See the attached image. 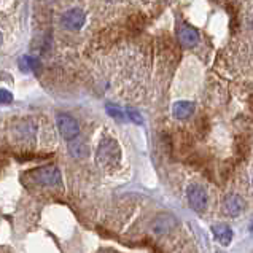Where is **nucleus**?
<instances>
[{
    "instance_id": "6e6552de",
    "label": "nucleus",
    "mask_w": 253,
    "mask_h": 253,
    "mask_svg": "<svg viewBox=\"0 0 253 253\" xmlns=\"http://www.w3.org/2000/svg\"><path fill=\"white\" fill-rule=\"evenodd\" d=\"M223 209L229 216H237L241 215L245 211V202L244 199L236 193H231L225 198V202H223Z\"/></svg>"
},
{
    "instance_id": "7ed1b4c3",
    "label": "nucleus",
    "mask_w": 253,
    "mask_h": 253,
    "mask_svg": "<svg viewBox=\"0 0 253 253\" xmlns=\"http://www.w3.org/2000/svg\"><path fill=\"white\" fill-rule=\"evenodd\" d=\"M186 199H188V204L193 209L194 212H204L207 209L209 204V194L206 191L204 186L201 185H190L186 190Z\"/></svg>"
},
{
    "instance_id": "f03ea898",
    "label": "nucleus",
    "mask_w": 253,
    "mask_h": 253,
    "mask_svg": "<svg viewBox=\"0 0 253 253\" xmlns=\"http://www.w3.org/2000/svg\"><path fill=\"white\" fill-rule=\"evenodd\" d=\"M34 182H37L42 186L53 188V190H62V173L56 166H43V168L34 169L31 172Z\"/></svg>"
},
{
    "instance_id": "f8f14e48",
    "label": "nucleus",
    "mask_w": 253,
    "mask_h": 253,
    "mask_svg": "<svg viewBox=\"0 0 253 253\" xmlns=\"http://www.w3.org/2000/svg\"><path fill=\"white\" fill-rule=\"evenodd\" d=\"M69 151L75 160H84L89 155V148L83 140H78V137L69 142Z\"/></svg>"
},
{
    "instance_id": "b1692460",
    "label": "nucleus",
    "mask_w": 253,
    "mask_h": 253,
    "mask_svg": "<svg viewBox=\"0 0 253 253\" xmlns=\"http://www.w3.org/2000/svg\"><path fill=\"white\" fill-rule=\"evenodd\" d=\"M108 2H117V0H108Z\"/></svg>"
},
{
    "instance_id": "f3484780",
    "label": "nucleus",
    "mask_w": 253,
    "mask_h": 253,
    "mask_svg": "<svg viewBox=\"0 0 253 253\" xmlns=\"http://www.w3.org/2000/svg\"><path fill=\"white\" fill-rule=\"evenodd\" d=\"M37 66H39L37 61L32 59V57H29V56H26L24 59H21V67H23L24 70H34Z\"/></svg>"
},
{
    "instance_id": "0eeeda50",
    "label": "nucleus",
    "mask_w": 253,
    "mask_h": 253,
    "mask_svg": "<svg viewBox=\"0 0 253 253\" xmlns=\"http://www.w3.org/2000/svg\"><path fill=\"white\" fill-rule=\"evenodd\" d=\"M13 132H14V137H16L18 142L29 143L35 139V135H37V126H35V123L31 120H23L14 125Z\"/></svg>"
},
{
    "instance_id": "5701e85b",
    "label": "nucleus",
    "mask_w": 253,
    "mask_h": 253,
    "mask_svg": "<svg viewBox=\"0 0 253 253\" xmlns=\"http://www.w3.org/2000/svg\"><path fill=\"white\" fill-rule=\"evenodd\" d=\"M250 231H253V221H252V225H250Z\"/></svg>"
},
{
    "instance_id": "1a4fd4ad",
    "label": "nucleus",
    "mask_w": 253,
    "mask_h": 253,
    "mask_svg": "<svg viewBox=\"0 0 253 253\" xmlns=\"http://www.w3.org/2000/svg\"><path fill=\"white\" fill-rule=\"evenodd\" d=\"M178 42L182 43V46L185 48H193L194 45H198L199 34L190 26H182L178 29Z\"/></svg>"
},
{
    "instance_id": "2eb2a0df",
    "label": "nucleus",
    "mask_w": 253,
    "mask_h": 253,
    "mask_svg": "<svg viewBox=\"0 0 253 253\" xmlns=\"http://www.w3.org/2000/svg\"><path fill=\"white\" fill-rule=\"evenodd\" d=\"M107 113L110 115L112 118L118 120V121H123L125 120V112L121 110L118 105H113V104H108L107 105Z\"/></svg>"
},
{
    "instance_id": "412c9836",
    "label": "nucleus",
    "mask_w": 253,
    "mask_h": 253,
    "mask_svg": "<svg viewBox=\"0 0 253 253\" xmlns=\"http://www.w3.org/2000/svg\"><path fill=\"white\" fill-rule=\"evenodd\" d=\"M249 107H250V110L253 112V94H250V97H249Z\"/></svg>"
},
{
    "instance_id": "4be33fe9",
    "label": "nucleus",
    "mask_w": 253,
    "mask_h": 253,
    "mask_svg": "<svg viewBox=\"0 0 253 253\" xmlns=\"http://www.w3.org/2000/svg\"><path fill=\"white\" fill-rule=\"evenodd\" d=\"M2 43H3V35L0 34V46H2Z\"/></svg>"
},
{
    "instance_id": "39448f33",
    "label": "nucleus",
    "mask_w": 253,
    "mask_h": 253,
    "mask_svg": "<svg viewBox=\"0 0 253 253\" xmlns=\"http://www.w3.org/2000/svg\"><path fill=\"white\" fill-rule=\"evenodd\" d=\"M56 123H57V129H59L61 135L67 142L74 140L80 135V125H78V121L74 117H70V115L59 113L56 118Z\"/></svg>"
},
{
    "instance_id": "dca6fc26",
    "label": "nucleus",
    "mask_w": 253,
    "mask_h": 253,
    "mask_svg": "<svg viewBox=\"0 0 253 253\" xmlns=\"http://www.w3.org/2000/svg\"><path fill=\"white\" fill-rule=\"evenodd\" d=\"M198 132H201L202 135H206L209 132V129H211V125H209V118L207 117H201L198 120Z\"/></svg>"
},
{
    "instance_id": "aec40b11",
    "label": "nucleus",
    "mask_w": 253,
    "mask_h": 253,
    "mask_svg": "<svg viewBox=\"0 0 253 253\" xmlns=\"http://www.w3.org/2000/svg\"><path fill=\"white\" fill-rule=\"evenodd\" d=\"M231 172H233V163L228 160V161H225V163L221 164V175L225 177V178H228Z\"/></svg>"
},
{
    "instance_id": "6ab92c4d",
    "label": "nucleus",
    "mask_w": 253,
    "mask_h": 253,
    "mask_svg": "<svg viewBox=\"0 0 253 253\" xmlns=\"http://www.w3.org/2000/svg\"><path fill=\"white\" fill-rule=\"evenodd\" d=\"M13 100V96L10 91L6 89H0V105H5V104H10Z\"/></svg>"
},
{
    "instance_id": "a211bd4d",
    "label": "nucleus",
    "mask_w": 253,
    "mask_h": 253,
    "mask_svg": "<svg viewBox=\"0 0 253 253\" xmlns=\"http://www.w3.org/2000/svg\"><path fill=\"white\" fill-rule=\"evenodd\" d=\"M126 113H127V117H129V120L131 121H134V123H137V125H142L143 123V118H142V115L137 112V110H134V108H127L126 110Z\"/></svg>"
},
{
    "instance_id": "423d86ee",
    "label": "nucleus",
    "mask_w": 253,
    "mask_h": 253,
    "mask_svg": "<svg viewBox=\"0 0 253 253\" xmlns=\"http://www.w3.org/2000/svg\"><path fill=\"white\" fill-rule=\"evenodd\" d=\"M84 11L80 8H72L67 10L66 13L61 16V27L66 29V31H80L84 26Z\"/></svg>"
},
{
    "instance_id": "393cba45",
    "label": "nucleus",
    "mask_w": 253,
    "mask_h": 253,
    "mask_svg": "<svg viewBox=\"0 0 253 253\" xmlns=\"http://www.w3.org/2000/svg\"><path fill=\"white\" fill-rule=\"evenodd\" d=\"M252 183H253V178H252Z\"/></svg>"
},
{
    "instance_id": "4468645a",
    "label": "nucleus",
    "mask_w": 253,
    "mask_h": 253,
    "mask_svg": "<svg viewBox=\"0 0 253 253\" xmlns=\"http://www.w3.org/2000/svg\"><path fill=\"white\" fill-rule=\"evenodd\" d=\"M249 139L245 137L244 134H241V135H237L236 137V153H237V156L239 158H247V155H249Z\"/></svg>"
},
{
    "instance_id": "9b49d317",
    "label": "nucleus",
    "mask_w": 253,
    "mask_h": 253,
    "mask_svg": "<svg viewBox=\"0 0 253 253\" xmlns=\"http://www.w3.org/2000/svg\"><path fill=\"white\" fill-rule=\"evenodd\" d=\"M194 108L196 107H194V104L190 102V100H178V102H175L172 107V115L177 120H186L194 113Z\"/></svg>"
},
{
    "instance_id": "f257e3e1",
    "label": "nucleus",
    "mask_w": 253,
    "mask_h": 253,
    "mask_svg": "<svg viewBox=\"0 0 253 253\" xmlns=\"http://www.w3.org/2000/svg\"><path fill=\"white\" fill-rule=\"evenodd\" d=\"M96 161L102 169H115L121 161L120 143L112 137H104L96 151Z\"/></svg>"
},
{
    "instance_id": "ddd939ff",
    "label": "nucleus",
    "mask_w": 253,
    "mask_h": 253,
    "mask_svg": "<svg viewBox=\"0 0 253 253\" xmlns=\"http://www.w3.org/2000/svg\"><path fill=\"white\" fill-rule=\"evenodd\" d=\"M191 148H193V139H191V135L182 131L178 134V150L182 151V155H186V156H190L191 153Z\"/></svg>"
},
{
    "instance_id": "20e7f679",
    "label": "nucleus",
    "mask_w": 253,
    "mask_h": 253,
    "mask_svg": "<svg viewBox=\"0 0 253 253\" xmlns=\"http://www.w3.org/2000/svg\"><path fill=\"white\" fill-rule=\"evenodd\" d=\"M177 218L172 213H158L150 223V229L155 236H168L177 226Z\"/></svg>"
},
{
    "instance_id": "9d476101",
    "label": "nucleus",
    "mask_w": 253,
    "mask_h": 253,
    "mask_svg": "<svg viewBox=\"0 0 253 253\" xmlns=\"http://www.w3.org/2000/svg\"><path fill=\"white\" fill-rule=\"evenodd\" d=\"M212 234L216 241H218L221 245H229L231 241H233V229H231L225 223H216V225L212 226Z\"/></svg>"
}]
</instances>
